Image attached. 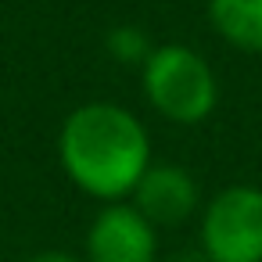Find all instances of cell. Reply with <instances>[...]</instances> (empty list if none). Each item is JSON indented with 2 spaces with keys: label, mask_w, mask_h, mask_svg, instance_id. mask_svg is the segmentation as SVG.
Returning <instances> with one entry per match:
<instances>
[{
  "label": "cell",
  "mask_w": 262,
  "mask_h": 262,
  "mask_svg": "<svg viewBox=\"0 0 262 262\" xmlns=\"http://www.w3.org/2000/svg\"><path fill=\"white\" fill-rule=\"evenodd\" d=\"M140 90L151 112L176 126H198L219 104L212 65L187 43H158L140 65Z\"/></svg>",
  "instance_id": "2"
},
{
  "label": "cell",
  "mask_w": 262,
  "mask_h": 262,
  "mask_svg": "<svg viewBox=\"0 0 262 262\" xmlns=\"http://www.w3.org/2000/svg\"><path fill=\"white\" fill-rule=\"evenodd\" d=\"M198 244L205 262H262V187L230 183L201 208Z\"/></svg>",
  "instance_id": "3"
},
{
  "label": "cell",
  "mask_w": 262,
  "mask_h": 262,
  "mask_svg": "<svg viewBox=\"0 0 262 262\" xmlns=\"http://www.w3.org/2000/svg\"><path fill=\"white\" fill-rule=\"evenodd\" d=\"M86 262H158V226H151L133 201H108L86 226Z\"/></svg>",
  "instance_id": "4"
},
{
  "label": "cell",
  "mask_w": 262,
  "mask_h": 262,
  "mask_svg": "<svg viewBox=\"0 0 262 262\" xmlns=\"http://www.w3.org/2000/svg\"><path fill=\"white\" fill-rule=\"evenodd\" d=\"M26 262H86V258H79V255H72V251L47 248V251H36V255H29Z\"/></svg>",
  "instance_id": "8"
},
{
  "label": "cell",
  "mask_w": 262,
  "mask_h": 262,
  "mask_svg": "<svg viewBox=\"0 0 262 262\" xmlns=\"http://www.w3.org/2000/svg\"><path fill=\"white\" fill-rule=\"evenodd\" d=\"M129 201L151 226H180L201 208V187L190 169L176 162H151L140 183L133 187Z\"/></svg>",
  "instance_id": "5"
},
{
  "label": "cell",
  "mask_w": 262,
  "mask_h": 262,
  "mask_svg": "<svg viewBox=\"0 0 262 262\" xmlns=\"http://www.w3.org/2000/svg\"><path fill=\"white\" fill-rule=\"evenodd\" d=\"M151 51H155V47H151V40H147V36H144V29H137V26H119V29H112V33H108V54H112L115 61L144 65Z\"/></svg>",
  "instance_id": "7"
},
{
  "label": "cell",
  "mask_w": 262,
  "mask_h": 262,
  "mask_svg": "<svg viewBox=\"0 0 262 262\" xmlns=\"http://www.w3.org/2000/svg\"><path fill=\"white\" fill-rule=\"evenodd\" d=\"M208 22L241 54H262V0H208Z\"/></svg>",
  "instance_id": "6"
},
{
  "label": "cell",
  "mask_w": 262,
  "mask_h": 262,
  "mask_svg": "<svg viewBox=\"0 0 262 262\" xmlns=\"http://www.w3.org/2000/svg\"><path fill=\"white\" fill-rule=\"evenodd\" d=\"M65 176L94 201H126L151 165L147 126L115 101H90L65 115L58 133Z\"/></svg>",
  "instance_id": "1"
}]
</instances>
